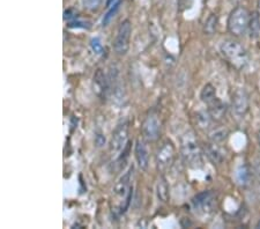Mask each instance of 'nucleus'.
Segmentation results:
<instances>
[{"mask_svg": "<svg viewBox=\"0 0 260 229\" xmlns=\"http://www.w3.org/2000/svg\"><path fill=\"white\" fill-rule=\"evenodd\" d=\"M257 140H258V145H259V147H260V130L258 131V135H257Z\"/></svg>", "mask_w": 260, "mask_h": 229, "instance_id": "nucleus-27", "label": "nucleus"}, {"mask_svg": "<svg viewBox=\"0 0 260 229\" xmlns=\"http://www.w3.org/2000/svg\"><path fill=\"white\" fill-rule=\"evenodd\" d=\"M176 157V148L173 141L166 140L155 154V165L158 173L165 174L173 167Z\"/></svg>", "mask_w": 260, "mask_h": 229, "instance_id": "nucleus-4", "label": "nucleus"}, {"mask_svg": "<svg viewBox=\"0 0 260 229\" xmlns=\"http://www.w3.org/2000/svg\"><path fill=\"white\" fill-rule=\"evenodd\" d=\"M180 153L184 162L191 168H200L203 166V153L198 140L191 131L186 132L180 139Z\"/></svg>", "mask_w": 260, "mask_h": 229, "instance_id": "nucleus-1", "label": "nucleus"}, {"mask_svg": "<svg viewBox=\"0 0 260 229\" xmlns=\"http://www.w3.org/2000/svg\"><path fill=\"white\" fill-rule=\"evenodd\" d=\"M249 32L250 37L253 40H257L260 37V14L259 12H253L251 14L250 23H249Z\"/></svg>", "mask_w": 260, "mask_h": 229, "instance_id": "nucleus-18", "label": "nucleus"}, {"mask_svg": "<svg viewBox=\"0 0 260 229\" xmlns=\"http://www.w3.org/2000/svg\"><path fill=\"white\" fill-rule=\"evenodd\" d=\"M120 7V2L114 4V5L110 6V10H109L108 13L104 15V19H103V26H108V23L110 22V21L112 20V18L116 15L117 12H118Z\"/></svg>", "mask_w": 260, "mask_h": 229, "instance_id": "nucleus-22", "label": "nucleus"}, {"mask_svg": "<svg viewBox=\"0 0 260 229\" xmlns=\"http://www.w3.org/2000/svg\"><path fill=\"white\" fill-rule=\"evenodd\" d=\"M156 194H157V198L160 199L162 203L169 202V199H170L169 184H168V182L163 175L160 178H158V181L156 183Z\"/></svg>", "mask_w": 260, "mask_h": 229, "instance_id": "nucleus-15", "label": "nucleus"}, {"mask_svg": "<svg viewBox=\"0 0 260 229\" xmlns=\"http://www.w3.org/2000/svg\"><path fill=\"white\" fill-rule=\"evenodd\" d=\"M251 14L244 6H237L230 13L227 22L228 31L235 37H242L249 30Z\"/></svg>", "mask_w": 260, "mask_h": 229, "instance_id": "nucleus-2", "label": "nucleus"}, {"mask_svg": "<svg viewBox=\"0 0 260 229\" xmlns=\"http://www.w3.org/2000/svg\"><path fill=\"white\" fill-rule=\"evenodd\" d=\"M81 5L83 8H86L88 11H96L99 10L101 4L103 3V0H80Z\"/></svg>", "mask_w": 260, "mask_h": 229, "instance_id": "nucleus-23", "label": "nucleus"}, {"mask_svg": "<svg viewBox=\"0 0 260 229\" xmlns=\"http://www.w3.org/2000/svg\"><path fill=\"white\" fill-rule=\"evenodd\" d=\"M235 177L240 185L245 186L249 184L251 178V170L247 165H241L238 167L236 173H235Z\"/></svg>", "mask_w": 260, "mask_h": 229, "instance_id": "nucleus-17", "label": "nucleus"}, {"mask_svg": "<svg viewBox=\"0 0 260 229\" xmlns=\"http://www.w3.org/2000/svg\"><path fill=\"white\" fill-rule=\"evenodd\" d=\"M141 128L144 138L147 141H150V143L156 141L161 135V122L158 119V116L154 112L147 115L144 122H142Z\"/></svg>", "mask_w": 260, "mask_h": 229, "instance_id": "nucleus-8", "label": "nucleus"}, {"mask_svg": "<svg viewBox=\"0 0 260 229\" xmlns=\"http://www.w3.org/2000/svg\"><path fill=\"white\" fill-rule=\"evenodd\" d=\"M253 172H254L255 177H257L258 181L260 182V157H258V159H255V161H254V163H253Z\"/></svg>", "mask_w": 260, "mask_h": 229, "instance_id": "nucleus-26", "label": "nucleus"}, {"mask_svg": "<svg viewBox=\"0 0 260 229\" xmlns=\"http://www.w3.org/2000/svg\"><path fill=\"white\" fill-rule=\"evenodd\" d=\"M216 97L217 96H216L215 87H214L212 83H207V85H205L204 88L201 89L200 99H201V101H203L205 104L211 103Z\"/></svg>", "mask_w": 260, "mask_h": 229, "instance_id": "nucleus-19", "label": "nucleus"}, {"mask_svg": "<svg viewBox=\"0 0 260 229\" xmlns=\"http://www.w3.org/2000/svg\"><path fill=\"white\" fill-rule=\"evenodd\" d=\"M233 114L238 118H243L250 109V96L244 88H237L232 97Z\"/></svg>", "mask_w": 260, "mask_h": 229, "instance_id": "nucleus-9", "label": "nucleus"}, {"mask_svg": "<svg viewBox=\"0 0 260 229\" xmlns=\"http://www.w3.org/2000/svg\"><path fill=\"white\" fill-rule=\"evenodd\" d=\"M128 141V123L123 122L118 124L112 132L111 141H110V153L116 156L124 151Z\"/></svg>", "mask_w": 260, "mask_h": 229, "instance_id": "nucleus-7", "label": "nucleus"}, {"mask_svg": "<svg viewBox=\"0 0 260 229\" xmlns=\"http://www.w3.org/2000/svg\"><path fill=\"white\" fill-rule=\"evenodd\" d=\"M192 206L200 215H209L216 208V194L213 191H203L192 199Z\"/></svg>", "mask_w": 260, "mask_h": 229, "instance_id": "nucleus-6", "label": "nucleus"}, {"mask_svg": "<svg viewBox=\"0 0 260 229\" xmlns=\"http://www.w3.org/2000/svg\"><path fill=\"white\" fill-rule=\"evenodd\" d=\"M229 131L227 127L224 126H219V127H213L208 133V139L212 141V143L215 144H221L228 138Z\"/></svg>", "mask_w": 260, "mask_h": 229, "instance_id": "nucleus-16", "label": "nucleus"}, {"mask_svg": "<svg viewBox=\"0 0 260 229\" xmlns=\"http://www.w3.org/2000/svg\"><path fill=\"white\" fill-rule=\"evenodd\" d=\"M114 2H115V0H114ZM111 5H112V0H108V6L110 7Z\"/></svg>", "mask_w": 260, "mask_h": 229, "instance_id": "nucleus-28", "label": "nucleus"}, {"mask_svg": "<svg viewBox=\"0 0 260 229\" xmlns=\"http://www.w3.org/2000/svg\"><path fill=\"white\" fill-rule=\"evenodd\" d=\"M220 51L225 59L229 60L237 69H242L247 64V52L245 48L235 40L222 42Z\"/></svg>", "mask_w": 260, "mask_h": 229, "instance_id": "nucleus-3", "label": "nucleus"}, {"mask_svg": "<svg viewBox=\"0 0 260 229\" xmlns=\"http://www.w3.org/2000/svg\"><path fill=\"white\" fill-rule=\"evenodd\" d=\"M93 86L95 93L98 94L100 97H107L108 93L111 89L110 79L102 72V70H98V72H96L94 76Z\"/></svg>", "mask_w": 260, "mask_h": 229, "instance_id": "nucleus-11", "label": "nucleus"}, {"mask_svg": "<svg viewBox=\"0 0 260 229\" xmlns=\"http://www.w3.org/2000/svg\"><path fill=\"white\" fill-rule=\"evenodd\" d=\"M133 175V167H131L126 173H125L123 176L115 184L114 191L115 193L118 195V197L123 198H129L131 197V180Z\"/></svg>", "mask_w": 260, "mask_h": 229, "instance_id": "nucleus-10", "label": "nucleus"}, {"mask_svg": "<svg viewBox=\"0 0 260 229\" xmlns=\"http://www.w3.org/2000/svg\"><path fill=\"white\" fill-rule=\"evenodd\" d=\"M197 120H198V125L200 128H208L211 126V123L213 122V119L211 116H209L208 111L199 112V114L197 115Z\"/></svg>", "mask_w": 260, "mask_h": 229, "instance_id": "nucleus-21", "label": "nucleus"}, {"mask_svg": "<svg viewBox=\"0 0 260 229\" xmlns=\"http://www.w3.org/2000/svg\"><path fill=\"white\" fill-rule=\"evenodd\" d=\"M217 23H219V18L216 14H211L206 20V22L204 24V32L205 35L211 36L216 31Z\"/></svg>", "mask_w": 260, "mask_h": 229, "instance_id": "nucleus-20", "label": "nucleus"}, {"mask_svg": "<svg viewBox=\"0 0 260 229\" xmlns=\"http://www.w3.org/2000/svg\"><path fill=\"white\" fill-rule=\"evenodd\" d=\"M134 156L138 167L141 170H147L149 166V152L144 140H137L134 146Z\"/></svg>", "mask_w": 260, "mask_h": 229, "instance_id": "nucleus-12", "label": "nucleus"}, {"mask_svg": "<svg viewBox=\"0 0 260 229\" xmlns=\"http://www.w3.org/2000/svg\"><path fill=\"white\" fill-rule=\"evenodd\" d=\"M132 35V23L125 20L119 24L114 41V50L118 56H125L129 49V41Z\"/></svg>", "mask_w": 260, "mask_h": 229, "instance_id": "nucleus-5", "label": "nucleus"}, {"mask_svg": "<svg viewBox=\"0 0 260 229\" xmlns=\"http://www.w3.org/2000/svg\"><path fill=\"white\" fill-rule=\"evenodd\" d=\"M87 24H89V23L83 22V21H79V20H77V19H74L73 21H71L69 26H70V27H72V28H77V27L87 28V27H89V26H87Z\"/></svg>", "mask_w": 260, "mask_h": 229, "instance_id": "nucleus-25", "label": "nucleus"}, {"mask_svg": "<svg viewBox=\"0 0 260 229\" xmlns=\"http://www.w3.org/2000/svg\"><path fill=\"white\" fill-rule=\"evenodd\" d=\"M90 47L96 55H102L103 53V45L101 43V40L99 37H95V39L90 41Z\"/></svg>", "mask_w": 260, "mask_h": 229, "instance_id": "nucleus-24", "label": "nucleus"}, {"mask_svg": "<svg viewBox=\"0 0 260 229\" xmlns=\"http://www.w3.org/2000/svg\"><path fill=\"white\" fill-rule=\"evenodd\" d=\"M205 154L213 165H220L224 160V152L220 144L212 143V141L211 144L205 146Z\"/></svg>", "mask_w": 260, "mask_h": 229, "instance_id": "nucleus-14", "label": "nucleus"}, {"mask_svg": "<svg viewBox=\"0 0 260 229\" xmlns=\"http://www.w3.org/2000/svg\"><path fill=\"white\" fill-rule=\"evenodd\" d=\"M258 12H259V14H260V0H258Z\"/></svg>", "mask_w": 260, "mask_h": 229, "instance_id": "nucleus-29", "label": "nucleus"}, {"mask_svg": "<svg viewBox=\"0 0 260 229\" xmlns=\"http://www.w3.org/2000/svg\"><path fill=\"white\" fill-rule=\"evenodd\" d=\"M207 106L208 114L215 122H220V120L224 117L225 114H227V106H225V103L222 102L219 97H216L214 101L208 103Z\"/></svg>", "mask_w": 260, "mask_h": 229, "instance_id": "nucleus-13", "label": "nucleus"}]
</instances>
